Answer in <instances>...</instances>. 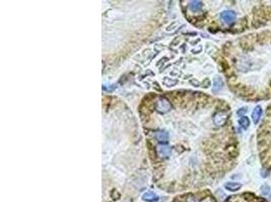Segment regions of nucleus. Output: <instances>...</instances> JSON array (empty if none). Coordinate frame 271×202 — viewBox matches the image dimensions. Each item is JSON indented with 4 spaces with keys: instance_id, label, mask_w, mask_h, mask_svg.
I'll list each match as a JSON object with an SVG mask.
<instances>
[{
    "instance_id": "obj_9",
    "label": "nucleus",
    "mask_w": 271,
    "mask_h": 202,
    "mask_svg": "<svg viewBox=\"0 0 271 202\" xmlns=\"http://www.w3.org/2000/svg\"><path fill=\"white\" fill-rule=\"evenodd\" d=\"M221 88H222V80L220 78L216 77L213 80L212 92H218Z\"/></svg>"
},
{
    "instance_id": "obj_2",
    "label": "nucleus",
    "mask_w": 271,
    "mask_h": 202,
    "mask_svg": "<svg viewBox=\"0 0 271 202\" xmlns=\"http://www.w3.org/2000/svg\"><path fill=\"white\" fill-rule=\"evenodd\" d=\"M228 120V113L224 112V111H218L214 114L213 116V123L217 126H220V125H224Z\"/></svg>"
},
{
    "instance_id": "obj_8",
    "label": "nucleus",
    "mask_w": 271,
    "mask_h": 202,
    "mask_svg": "<svg viewBox=\"0 0 271 202\" xmlns=\"http://www.w3.org/2000/svg\"><path fill=\"white\" fill-rule=\"evenodd\" d=\"M155 138L159 142H168L169 134H166V132H165V131H158V134H155Z\"/></svg>"
},
{
    "instance_id": "obj_7",
    "label": "nucleus",
    "mask_w": 271,
    "mask_h": 202,
    "mask_svg": "<svg viewBox=\"0 0 271 202\" xmlns=\"http://www.w3.org/2000/svg\"><path fill=\"white\" fill-rule=\"evenodd\" d=\"M142 199H143L144 201H147V202H156L158 200V196L152 192H146L143 194Z\"/></svg>"
},
{
    "instance_id": "obj_13",
    "label": "nucleus",
    "mask_w": 271,
    "mask_h": 202,
    "mask_svg": "<svg viewBox=\"0 0 271 202\" xmlns=\"http://www.w3.org/2000/svg\"><path fill=\"white\" fill-rule=\"evenodd\" d=\"M247 111H248V109L246 108V107H243V108H241L240 110H238V112H237V114L238 115H243V114H245V113H247Z\"/></svg>"
},
{
    "instance_id": "obj_11",
    "label": "nucleus",
    "mask_w": 271,
    "mask_h": 202,
    "mask_svg": "<svg viewBox=\"0 0 271 202\" xmlns=\"http://www.w3.org/2000/svg\"><path fill=\"white\" fill-rule=\"evenodd\" d=\"M239 124L241 125L242 128H244V130H247V128L249 127V125H250V119L247 116H242L239 119Z\"/></svg>"
},
{
    "instance_id": "obj_3",
    "label": "nucleus",
    "mask_w": 271,
    "mask_h": 202,
    "mask_svg": "<svg viewBox=\"0 0 271 202\" xmlns=\"http://www.w3.org/2000/svg\"><path fill=\"white\" fill-rule=\"evenodd\" d=\"M236 12H234L232 10H225V11H222L220 13V18L224 23L227 24H231L235 21L236 19Z\"/></svg>"
},
{
    "instance_id": "obj_10",
    "label": "nucleus",
    "mask_w": 271,
    "mask_h": 202,
    "mask_svg": "<svg viewBox=\"0 0 271 202\" xmlns=\"http://www.w3.org/2000/svg\"><path fill=\"white\" fill-rule=\"evenodd\" d=\"M202 5L203 4L201 1H191L190 2V9L194 12L199 11V10L202 8Z\"/></svg>"
},
{
    "instance_id": "obj_5",
    "label": "nucleus",
    "mask_w": 271,
    "mask_h": 202,
    "mask_svg": "<svg viewBox=\"0 0 271 202\" xmlns=\"http://www.w3.org/2000/svg\"><path fill=\"white\" fill-rule=\"evenodd\" d=\"M158 153L162 158H166L171 154V148L166 145H161L158 147Z\"/></svg>"
},
{
    "instance_id": "obj_4",
    "label": "nucleus",
    "mask_w": 271,
    "mask_h": 202,
    "mask_svg": "<svg viewBox=\"0 0 271 202\" xmlns=\"http://www.w3.org/2000/svg\"><path fill=\"white\" fill-rule=\"evenodd\" d=\"M262 115V107L260 105H257L254 110H253L252 112V118H253V122H254L255 124H257L259 122L260 120V117H261Z\"/></svg>"
},
{
    "instance_id": "obj_6",
    "label": "nucleus",
    "mask_w": 271,
    "mask_h": 202,
    "mask_svg": "<svg viewBox=\"0 0 271 202\" xmlns=\"http://www.w3.org/2000/svg\"><path fill=\"white\" fill-rule=\"evenodd\" d=\"M224 188L228 191H232V192H235V191H238L242 188V184L241 183H237V182H228L224 184Z\"/></svg>"
},
{
    "instance_id": "obj_1",
    "label": "nucleus",
    "mask_w": 271,
    "mask_h": 202,
    "mask_svg": "<svg viewBox=\"0 0 271 202\" xmlns=\"http://www.w3.org/2000/svg\"><path fill=\"white\" fill-rule=\"evenodd\" d=\"M155 109L158 111L159 113H166L171 109V103L170 101L165 98V97H161L155 103Z\"/></svg>"
},
{
    "instance_id": "obj_14",
    "label": "nucleus",
    "mask_w": 271,
    "mask_h": 202,
    "mask_svg": "<svg viewBox=\"0 0 271 202\" xmlns=\"http://www.w3.org/2000/svg\"><path fill=\"white\" fill-rule=\"evenodd\" d=\"M261 173H262V177H263V178H266V177H267V174H268V172H267L266 170H264V169H263L262 171H261Z\"/></svg>"
},
{
    "instance_id": "obj_12",
    "label": "nucleus",
    "mask_w": 271,
    "mask_h": 202,
    "mask_svg": "<svg viewBox=\"0 0 271 202\" xmlns=\"http://www.w3.org/2000/svg\"><path fill=\"white\" fill-rule=\"evenodd\" d=\"M261 193L263 196H270L271 195L270 187L267 185V184H263V185L261 186Z\"/></svg>"
}]
</instances>
